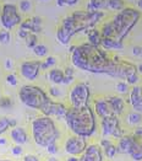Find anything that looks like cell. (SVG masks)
I'll return each instance as SVG.
<instances>
[{
  "instance_id": "6da1fadb",
  "label": "cell",
  "mask_w": 142,
  "mask_h": 161,
  "mask_svg": "<svg viewBox=\"0 0 142 161\" xmlns=\"http://www.w3.org/2000/svg\"><path fill=\"white\" fill-rule=\"evenodd\" d=\"M71 62L76 68L92 74H105L113 78L126 79L136 74V65L119 57H109L107 51L88 42L70 48Z\"/></svg>"
},
{
  "instance_id": "7a4b0ae2",
  "label": "cell",
  "mask_w": 142,
  "mask_h": 161,
  "mask_svg": "<svg viewBox=\"0 0 142 161\" xmlns=\"http://www.w3.org/2000/svg\"><path fill=\"white\" fill-rule=\"evenodd\" d=\"M65 119L70 130L77 136L88 138L96 133V116L90 106L80 108L69 107L65 114Z\"/></svg>"
},
{
  "instance_id": "3957f363",
  "label": "cell",
  "mask_w": 142,
  "mask_h": 161,
  "mask_svg": "<svg viewBox=\"0 0 142 161\" xmlns=\"http://www.w3.org/2000/svg\"><path fill=\"white\" fill-rule=\"evenodd\" d=\"M104 16L103 11H88V10H77L70 16L65 17L60 27L65 32L74 37L78 32H86L87 30L93 28Z\"/></svg>"
},
{
  "instance_id": "277c9868",
  "label": "cell",
  "mask_w": 142,
  "mask_h": 161,
  "mask_svg": "<svg viewBox=\"0 0 142 161\" xmlns=\"http://www.w3.org/2000/svg\"><path fill=\"white\" fill-rule=\"evenodd\" d=\"M32 135L38 147L47 148L48 145L56 143L60 132L52 117L42 116L32 122Z\"/></svg>"
},
{
  "instance_id": "5b68a950",
  "label": "cell",
  "mask_w": 142,
  "mask_h": 161,
  "mask_svg": "<svg viewBox=\"0 0 142 161\" xmlns=\"http://www.w3.org/2000/svg\"><path fill=\"white\" fill-rule=\"evenodd\" d=\"M141 17L140 10L135 8H124L123 10L118 11L112 19V22L115 28V40L123 42V40L131 32V30L139 22Z\"/></svg>"
},
{
  "instance_id": "8992f818",
  "label": "cell",
  "mask_w": 142,
  "mask_h": 161,
  "mask_svg": "<svg viewBox=\"0 0 142 161\" xmlns=\"http://www.w3.org/2000/svg\"><path fill=\"white\" fill-rule=\"evenodd\" d=\"M18 97L21 102L26 105L27 107L38 109V111H42L45 107V105L50 101V97L48 96V94L43 89L34 85L22 86L18 91Z\"/></svg>"
},
{
  "instance_id": "52a82bcc",
  "label": "cell",
  "mask_w": 142,
  "mask_h": 161,
  "mask_svg": "<svg viewBox=\"0 0 142 161\" xmlns=\"http://www.w3.org/2000/svg\"><path fill=\"white\" fill-rule=\"evenodd\" d=\"M90 97V87H88V85L86 82H77V84H75L72 86V89L70 90V94H69L71 107L75 108L88 106Z\"/></svg>"
},
{
  "instance_id": "ba28073f",
  "label": "cell",
  "mask_w": 142,
  "mask_h": 161,
  "mask_svg": "<svg viewBox=\"0 0 142 161\" xmlns=\"http://www.w3.org/2000/svg\"><path fill=\"white\" fill-rule=\"evenodd\" d=\"M0 22L4 27V30H8V31L20 25L22 22V19L18 13L17 6L10 3L4 4L1 8V14H0Z\"/></svg>"
},
{
  "instance_id": "9c48e42d",
  "label": "cell",
  "mask_w": 142,
  "mask_h": 161,
  "mask_svg": "<svg viewBox=\"0 0 142 161\" xmlns=\"http://www.w3.org/2000/svg\"><path fill=\"white\" fill-rule=\"evenodd\" d=\"M102 134L104 136H113L116 139H120L124 135L118 116L113 114L102 119Z\"/></svg>"
},
{
  "instance_id": "30bf717a",
  "label": "cell",
  "mask_w": 142,
  "mask_h": 161,
  "mask_svg": "<svg viewBox=\"0 0 142 161\" xmlns=\"http://www.w3.org/2000/svg\"><path fill=\"white\" fill-rule=\"evenodd\" d=\"M87 147L88 145H87L86 138L74 135V136H70L66 140V143H65V151L69 155H71V156H77V155H82V153L86 150Z\"/></svg>"
},
{
  "instance_id": "8fae6325",
  "label": "cell",
  "mask_w": 142,
  "mask_h": 161,
  "mask_svg": "<svg viewBox=\"0 0 142 161\" xmlns=\"http://www.w3.org/2000/svg\"><path fill=\"white\" fill-rule=\"evenodd\" d=\"M40 70V62L38 60H28V62H24L20 67V73L21 75L29 81H33L37 79Z\"/></svg>"
},
{
  "instance_id": "7c38bea8",
  "label": "cell",
  "mask_w": 142,
  "mask_h": 161,
  "mask_svg": "<svg viewBox=\"0 0 142 161\" xmlns=\"http://www.w3.org/2000/svg\"><path fill=\"white\" fill-rule=\"evenodd\" d=\"M66 111H67V107L64 103L55 102V101L50 100L40 112L47 117H65Z\"/></svg>"
},
{
  "instance_id": "4fadbf2b",
  "label": "cell",
  "mask_w": 142,
  "mask_h": 161,
  "mask_svg": "<svg viewBox=\"0 0 142 161\" xmlns=\"http://www.w3.org/2000/svg\"><path fill=\"white\" fill-rule=\"evenodd\" d=\"M78 161H103V151L101 145L98 144L88 145L82 153Z\"/></svg>"
},
{
  "instance_id": "5bb4252c",
  "label": "cell",
  "mask_w": 142,
  "mask_h": 161,
  "mask_svg": "<svg viewBox=\"0 0 142 161\" xmlns=\"http://www.w3.org/2000/svg\"><path fill=\"white\" fill-rule=\"evenodd\" d=\"M129 102L135 112L142 114V86L134 85L129 94Z\"/></svg>"
},
{
  "instance_id": "9a60e30c",
  "label": "cell",
  "mask_w": 142,
  "mask_h": 161,
  "mask_svg": "<svg viewBox=\"0 0 142 161\" xmlns=\"http://www.w3.org/2000/svg\"><path fill=\"white\" fill-rule=\"evenodd\" d=\"M20 28L26 30L31 33H39L42 31V19L38 16H33L31 19H27L20 24Z\"/></svg>"
},
{
  "instance_id": "2e32d148",
  "label": "cell",
  "mask_w": 142,
  "mask_h": 161,
  "mask_svg": "<svg viewBox=\"0 0 142 161\" xmlns=\"http://www.w3.org/2000/svg\"><path fill=\"white\" fill-rule=\"evenodd\" d=\"M97 116H99L102 119L105 118V117H109V116H113V111L110 108V105L108 102V100H97L94 102V111H93Z\"/></svg>"
},
{
  "instance_id": "e0dca14e",
  "label": "cell",
  "mask_w": 142,
  "mask_h": 161,
  "mask_svg": "<svg viewBox=\"0 0 142 161\" xmlns=\"http://www.w3.org/2000/svg\"><path fill=\"white\" fill-rule=\"evenodd\" d=\"M134 142H135V135H123L120 139H119V143L116 145L118 148V153H121V154H129L132 145H134Z\"/></svg>"
},
{
  "instance_id": "ac0fdd59",
  "label": "cell",
  "mask_w": 142,
  "mask_h": 161,
  "mask_svg": "<svg viewBox=\"0 0 142 161\" xmlns=\"http://www.w3.org/2000/svg\"><path fill=\"white\" fill-rule=\"evenodd\" d=\"M10 135H11V139L17 145L26 144L27 140H28V135H27L26 130L21 127H13L10 132Z\"/></svg>"
},
{
  "instance_id": "d6986e66",
  "label": "cell",
  "mask_w": 142,
  "mask_h": 161,
  "mask_svg": "<svg viewBox=\"0 0 142 161\" xmlns=\"http://www.w3.org/2000/svg\"><path fill=\"white\" fill-rule=\"evenodd\" d=\"M108 102L110 105V108L113 111V113L115 116H119L124 111H125V101L124 98L119 97V96H112L108 98Z\"/></svg>"
},
{
  "instance_id": "ffe728a7",
  "label": "cell",
  "mask_w": 142,
  "mask_h": 161,
  "mask_svg": "<svg viewBox=\"0 0 142 161\" xmlns=\"http://www.w3.org/2000/svg\"><path fill=\"white\" fill-rule=\"evenodd\" d=\"M99 47H102V49H104V51H120V49H124L123 42H119V41L114 40V38H102Z\"/></svg>"
},
{
  "instance_id": "44dd1931",
  "label": "cell",
  "mask_w": 142,
  "mask_h": 161,
  "mask_svg": "<svg viewBox=\"0 0 142 161\" xmlns=\"http://www.w3.org/2000/svg\"><path fill=\"white\" fill-rule=\"evenodd\" d=\"M101 148H102V151H103V155H105L107 158L112 159L114 158L116 154H118V148L116 145H114L112 142L107 140V139H103L101 142Z\"/></svg>"
},
{
  "instance_id": "7402d4cb",
  "label": "cell",
  "mask_w": 142,
  "mask_h": 161,
  "mask_svg": "<svg viewBox=\"0 0 142 161\" xmlns=\"http://www.w3.org/2000/svg\"><path fill=\"white\" fill-rule=\"evenodd\" d=\"M129 155H131V158L135 161H141L142 160V140L141 138L135 136V142L134 145L130 150Z\"/></svg>"
},
{
  "instance_id": "603a6c76",
  "label": "cell",
  "mask_w": 142,
  "mask_h": 161,
  "mask_svg": "<svg viewBox=\"0 0 142 161\" xmlns=\"http://www.w3.org/2000/svg\"><path fill=\"white\" fill-rule=\"evenodd\" d=\"M86 35H87V40L88 43L92 46H96V47H99L101 46V41H102V35L98 30H96L94 27L90 28L86 31Z\"/></svg>"
},
{
  "instance_id": "cb8c5ba5",
  "label": "cell",
  "mask_w": 142,
  "mask_h": 161,
  "mask_svg": "<svg viewBox=\"0 0 142 161\" xmlns=\"http://www.w3.org/2000/svg\"><path fill=\"white\" fill-rule=\"evenodd\" d=\"M101 35H102V38H114L115 40L116 37V33H115V28H114V25L110 21L105 22L103 26H102V30L99 31Z\"/></svg>"
},
{
  "instance_id": "d4e9b609",
  "label": "cell",
  "mask_w": 142,
  "mask_h": 161,
  "mask_svg": "<svg viewBox=\"0 0 142 161\" xmlns=\"http://www.w3.org/2000/svg\"><path fill=\"white\" fill-rule=\"evenodd\" d=\"M108 1L109 0H90L87 5L88 11H102L104 9H108Z\"/></svg>"
},
{
  "instance_id": "484cf974",
  "label": "cell",
  "mask_w": 142,
  "mask_h": 161,
  "mask_svg": "<svg viewBox=\"0 0 142 161\" xmlns=\"http://www.w3.org/2000/svg\"><path fill=\"white\" fill-rule=\"evenodd\" d=\"M48 78L53 84H63L64 80V71L60 69H52L48 73Z\"/></svg>"
},
{
  "instance_id": "4316f807",
  "label": "cell",
  "mask_w": 142,
  "mask_h": 161,
  "mask_svg": "<svg viewBox=\"0 0 142 161\" xmlns=\"http://www.w3.org/2000/svg\"><path fill=\"white\" fill-rule=\"evenodd\" d=\"M141 122H142L141 113L132 111V112H130L129 114H128V123H129L130 125H139Z\"/></svg>"
},
{
  "instance_id": "83f0119b",
  "label": "cell",
  "mask_w": 142,
  "mask_h": 161,
  "mask_svg": "<svg viewBox=\"0 0 142 161\" xmlns=\"http://www.w3.org/2000/svg\"><path fill=\"white\" fill-rule=\"evenodd\" d=\"M56 38H58V41H59L61 44H69L72 37H71V36H69V35L65 32L61 27H59V28H58V31H56Z\"/></svg>"
},
{
  "instance_id": "f1b7e54d",
  "label": "cell",
  "mask_w": 142,
  "mask_h": 161,
  "mask_svg": "<svg viewBox=\"0 0 142 161\" xmlns=\"http://www.w3.org/2000/svg\"><path fill=\"white\" fill-rule=\"evenodd\" d=\"M125 8V1L124 0H109L108 1V9L114 10V11H120Z\"/></svg>"
},
{
  "instance_id": "f546056e",
  "label": "cell",
  "mask_w": 142,
  "mask_h": 161,
  "mask_svg": "<svg viewBox=\"0 0 142 161\" xmlns=\"http://www.w3.org/2000/svg\"><path fill=\"white\" fill-rule=\"evenodd\" d=\"M25 41H26V46L28 47V48H34L38 43V38H37V35H34V33H28V36H27L26 38H25Z\"/></svg>"
},
{
  "instance_id": "4dcf8cb0",
  "label": "cell",
  "mask_w": 142,
  "mask_h": 161,
  "mask_svg": "<svg viewBox=\"0 0 142 161\" xmlns=\"http://www.w3.org/2000/svg\"><path fill=\"white\" fill-rule=\"evenodd\" d=\"M115 89H116V91H118L119 94H128V92L130 91L129 84H128L126 81H124V80L119 81V82L115 85Z\"/></svg>"
},
{
  "instance_id": "1f68e13d",
  "label": "cell",
  "mask_w": 142,
  "mask_h": 161,
  "mask_svg": "<svg viewBox=\"0 0 142 161\" xmlns=\"http://www.w3.org/2000/svg\"><path fill=\"white\" fill-rule=\"evenodd\" d=\"M33 53L38 57H45L48 53V48L44 46V44H37L34 48H33Z\"/></svg>"
},
{
  "instance_id": "d6a6232c",
  "label": "cell",
  "mask_w": 142,
  "mask_h": 161,
  "mask_svg": "<svg viewBox=\"0 0 142 161\" xmlns=\"http://www.w3.org/2000/svg\"><path fill=\"white\" fill-rule=\"evenodd\" d=\"M55 64H56L55 58H54V57H48V58L45 59V62H40V69L45 70V69H48V68L54 67Z\"/></svg>"
},
{
  "instance_id": "836d02e7",
  "label": "cell",
  "mask_w": 142,
  "mask_h": 161,
  "mask_svg": "<svg viewBox=\"0 0 142 161\" xmlns=\"http://www.w3.org/2000/svg\"><path fill=\"white\" fill-rule=\"evenodd\" d=\"M11 40V36H10V32L8 30H3L0 31V43L3 44H8Z\"/></svg>"
},
{
  "instance_id": "e575fe53",
  "label": "cell",
  "mask_w": 142,
  "mask_h": 161,
  "mask_svg": "<svg viewBox=\"0 0 142 161\" xmlns=\"http://www.w3.org/2000/svg\"><path fill=\"white\" fill-rule=\"evenodd\" d=\"M18 8L22 13H28L32 9V4H31L29 0H21L20 4H18Z\"/></svg>"
},
{
  "instance_id": "d590c367",
  "label": "cell",
  "mask_w": 142,
  "mask_h": 161,
  "mask_svg": "<svg viewBox=\"0 0 142 161\" xmlns=\"http://www.w3.org/2000/svg\"><path fill=\"white\" fill-rule=\"evenodd\" d=\"M10 128V119L9 118H0V135L5 133Z\"/></svg>"
},
{
  "instance_id": "8d00e7d4",
  "label": "cell",
  "mask_w": 142,
  "mask_h": 161,
  "mask_svg": "<svg viewBox=\"0 0 142 161\" xmlns=\"http://www.w3.org/2000/svg\"><path fill=\"white\" fill-rule=\"evenodd\" d=\"M13 106V101L10 97L8 96H4V97H0V107L1 108H10Z\"/></svg>"
},
{
  "instance_id": "74e56055",
  "label": "cell",
  "mask_w": 142,
  "mask_h": 161,
  "mask_svg": "<svg viewBox=\"0 0 142 161\" xmlns=\"http://www.w3.org/2000/svg\"><path fill=\"white\" fill-rule=\"evenodd\" d=\"M56 3H58L59 6H65V5L72 6V5H76L77 4L78 0H56Z\"/></svg>"
},
{
  "instance_id": "f35d334b",
  "label": "cell",
  "mask_w": 142,
  "mask_h": 161,
  "mask_svg": "<svg viewBox=\"0 0 142 161\" xmlns=\"http://www.w3.org/2000/svg\"><path fill=\"white\" fill-rule=\"evenodd\" d=\"M139 74L136 73V74H132V75H130V76H128L126 79H125V81L129 84V85H136L137 84V81H139Z\"/></svg>"
},
{
  "instance_id": "ab89813d",
  "label": "cell",
  "mask_w": 142,
  "mask_h": 161,
  "mask_svg": "<svg viewBox=\"0 0 142 161\" xmlns=\"http://www.w3.org/2000/svg\"><path fill=\"white\" fill-rule=\"evenodd\" d=\"M6 81H8V84L11 85V86H16V85H17V79H16V76H15L13 74H9V75L6 76Z\"/></svg>"
},
{
  "instance_id": "60d3db41",
  "label": "cell",
  "mask_w": 142,
  "mask_h": 161,
  "mask_svg": "<svg viewBox=\"0 0 142 161\" xmlns=\"http://www.w3.org/2000/svg\"><path fill=\"white\" fill-rule=\"evenodd\" d=\"M47 150H48V153L50 154V155H54V154H56L58 153V145H56V143H54V144H50V145H48L47 147Z\"/></svg>"
},
{
  "instance_id": "b9f144b4",
  "label": "cell",
  "mask_w": 142,
  "mask_h": 161,
  "mask_svg": "<svg viewBox=\"0 0 142 161\" xmlns=\"http://www.w3.org/2000/svg\"><path fill=\"white\" fill-rule=\"evenodd\" d=\"M132 54L136 57H142V47L141 46H135L132 47Z\"/></svg>"
},
{
  "instance_id": "7bdbcfd3",
  "label": "cell",
  "mask_w": 142,
  "mask_h": 161,
  "mask_svg": "<svg viewBox=\"0 0 142 161\" xmlns=\"http://www.w3.org/2000/svg\"><path fill=\"white\" fill-rule=\"evenodd\" d=\"M11 151H13V154L15 156H20L22 154V148H21V145H15V147H13Z\"/></svg>"
},
{
  "instance_id": "ee69618b",
  "label": "cell",
  "mask_w": 142,
  "mask_h": 161,
  "mask_svg": "<svg viewBox=\"0 0 142 161\" xmlns=\"http://www.w3.org/2000/svg\"><path fill=\"white\" fill-rule=\"evenodd\" d=\"M60 94H61V92H60V90H59L58 87H50V89H49V95L53 96V97H59Z\"/></svg>"
},
{
  "instance_id": "f6af8a7d",
  "label": "cell",
  "mask_w": 142,
  "mask_h": 161,
  "mask_svg": "<svg viewBox=\"0 0 142 161\" xmlns=\"http://www.w3.org/2000/svg\"><path fill=\"white\" fill-rule=\"evenodd\" d=\"M28 33H29L28 31H26V30H22V28H20V30H18V32H17L18 37H20V38H24V40H25L27 36H28Z\"/></svg>"
},
{
  "instance_id": "bcb514c9",
  "label": "cell",
  "mask_w": 142,
  "mask_h": 161,
  "mask_svg": "<svg viewBox=\"0 0 142 161\" xmlns=\"http://www.w3.org/2000/svg\"><path fill=\"white\" fill-rule=\"evenodd\" d=\"M74 81V76H66L64 75V80H63V84L64 85H69V84H71Z\"/></svg>"
},
{
  "instance_id": "7dc6e473",
  "label": "cell",
  "mask_w": 142,
  "mask_h": 161,
  "mask_svg": "<svg viewBox=\"0 0 142 161\" xmlns=\"http://www.w3.org/2000/svg\"><path fill=\"white\" fill-rule=\"evenodd\" d=\"M64 75H66V76H74V69L72 68H66L64 70Z\"/></svg>"
},
{
  "instance_id": "c3c4849f",
  "label": "cell",
  "mask_w": 142,
  "mask_h": 161,
  "mask_svg": "<svg viewBox=\"0 0 142 161\" xmlns=\"http://www.w3.org/2000/svg\"><path fill=\"white\" fill-rule=\"evenodd\" d=\"M24 161H39V160L36 156H33V155H26L24 158Z\"/></svg>"
},
{
  "instance_id": "681fc988",
  "label": "cell",
  "mask_w": 142,
  "mask_h": 161,
  "mask_svg": "<svg viewBox=\"0 0 142 161\" xmlns=\"http://www.w3.org/2000/svg\"><path fill=\"white\" fill-rule=\"evenodd\" d=\"M5 68L6 69H11L13 68V60L11 59H6L5 60Z\"/></svg>"
},
{
  "instance_id": "f907efd6",
  "label": "cell",
  "mask_w": 142,
  "mask_h": 161,
  "mask_svg": "<svg viewBox=\"0 0 142 161\" xmlns=\"http://www.w3.org/2000/svg\"><path fill=\"white\" fill-rule=\"evenodd\" d=\"M66 161H78V159L76 158V156H70Z\"/></svg>"
},
{
  "instance_id": "816d5d0a",
  "label": "cell",
  "mask_w": 142,
  "mask_h": 161,
  "mask_svg": "<svg viewBox=\"0 0 142 161\" xmlns=\"http://www.w3.org/2000/svg\"><path fill=\"white\" fill-rule=\"evenodd\" d=\"M6 144V139L5 138H0V145H5Z\"/></svg>"
},
{
  "instance_id": "f5cc1de1",
  "label": "cell",
  "mask_w": 142,
  "mask_h": 161,
  "mask_svg": "<svg viewBox=\"0 0 142 161\" xmlns=\"http://www.w3.org/2000/svg\"><path fill=\"white\" fill-rule=\"evenodd\" d=\"M137 6H139V9L142 11V0H137Z\"/></svg>"
},
{
  "instance_id": "db71d44e",
  "label": "cell",
  "mask_w": 142,
  "mask_h": 161,
  "mask_svg": "<svg viewBox=\"0 0 142 161\" xmlns=\"http://www.w3.org/2000/svg\"><path fill=\"white\" fill-rule=\"evenodd\" d=\"M16 125V119H10V127H15Z\"/></svg>"
},
{
  "instance_id": "11a10c76",
  "label": "cell",
  "mask_w": 142,
  "mask_h": 161,
  "mask_svg": "<svg viewBox=\"0 0 142 161\" xmlns=\"http://www.w3.org/2000/svg\"><path fill=\"white\" fill-rule=\"evenodd\" d=\"M136 69H137V71H141V74H142V64H140L139 67H136Z\"/></svg>"
},
{
  "instance_id": "9f6ffc18",
  "label": "cell",
  "mask_w": 142,
  "mask_h": 161,
  "mask_svg": "<svg viewBox=\"0 0 142 161\" xmlns=\"http://www.w3.org/2000/svg\"><path fill=\"white\" fill-rule=\"evenodd\" d=\"M47 161H58V160H56L55 158H49V159H48Z\"/></svg>"
},
{
  "instance_id": "6f0895ef",
  "label": "cell",
  "mask_w": 142,
  "mask_h": 161,
  "mask_svg": "<svg viewBox=\"0 0 142 161\" xmlns=\"http://www.w3.org/2000/svg\"><path fill=\"white\" fill-rule=\"evenodd\" d=\"M0 161H10V160H0Z\"/></svg>"
},
{
  "instance_id": "680465c9",
  "label": "cell",
  "mask_w": 142,
  "mask_h": 161,
  "mask_svg": "<svg viewBox=\"0 0 142 161\" xmlns=\"http://www.w3.org/2000/svg\"><path fill=\"white\" fill-rule=\"evenodd\" d=\"M40 1H47V0H40Z\"/></svg>"
}]
</instances>
